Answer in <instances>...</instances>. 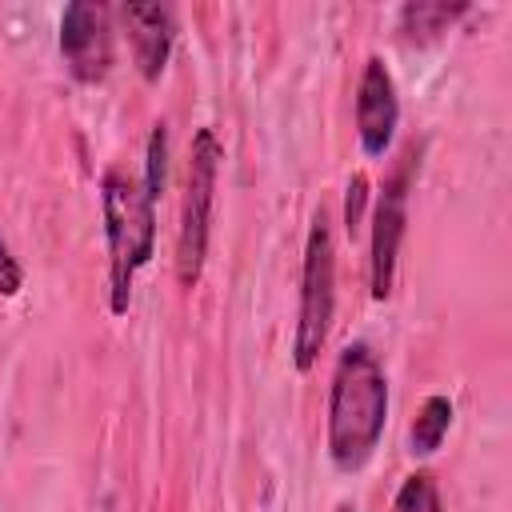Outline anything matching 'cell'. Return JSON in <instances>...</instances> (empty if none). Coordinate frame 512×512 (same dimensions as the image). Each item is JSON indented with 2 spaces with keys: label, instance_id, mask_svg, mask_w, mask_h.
I'll use <instances>...</instances> for the list:
<instances>
[{
  "label": "cell",
  "instance_id": "8fae6325",
  "mask_svg": "<svg viewBox=\"0 0 512 512\" xmlns=\"http://www.w3.org/2000/svg\"><path fill=\"white\" fill-rule=\"evenodd\" d=\"M164 184H168V124L156 120V124H152V136H148V152H144L140 192H144L152 204H160Z\"/></svg>",
  "mask_w": 512,
  "mask_h": 512
},
{
  "label": "cell",
  "instance_id": "5b68a950",
  "mask_svg": "<svg viewBox=\"0 0 512 512\" xmlns=\"http://www.w3.org/2000/svg\"><path fill=\"white\" fill-rule=\"evenodd\" d=\"M408 224V156L404 164L388 176L376 208H372V244H368V288L372 300H388L396 284V260H400V240Z\"/></svg>",
  "mask_w": 512,
  "mask_h": 512
},
{
  "label": "cell",
  "instance_id": "9c48e42d",
  "mask_svg": "<svg viewBox=\"0 0 512 512\" xmlns=\"http://www.w3.org/2000/svg\"><path fill=\"white\" fill-rule=\"evenodd\" d=\"M448 428H452V400L440 396V392H432L420 404V412H416V420L408 428V452L412 456H432L444 444Z\"/></svg>",
  "mask_w": 512,
  "mask_h": 512
},
{
  "label": "cell",
  "instance_id": "7a4b0ae2",
  "mask_svg": "<svg viewBox=\"0 0 512 512\" xmlns=\"http://www.w3.org/2000/svg\"><path fill=\"white\" fill-rule=\"evenodd\" d=\"M104 236H108V308L124 316L132 304V280L156 252V204L140 192V180H128L120 168H108L100 180Z\"/></svg>",
  "mask_w": 512,
  "mask_h": 512
},
{
  "label": "cell",
  "instance_id": "4fadbf2b",
  "mask_svg": "<svg viewBox=\"0 0 512 512\" xmlns=\"http://www.w3.org/2000/svg\"><path fill=\"white\" fill-rule=\"evenodd\" d=\"M364 200H368V176L352 172L348 176V192H344V232L356 236L364 224Z\"/></svg>",
  "mask_w": 512,
  "mask_h": 512
},
{
  "label": "cell",
  "instance_id": "9a60e30c",
  "mask_svg": "<svg viewBox=\"0 0 512 512\" xmlns=\"http://www.w3.org/2000/svg\"><path fill=\"white\" fill-rule=\"evenodd\" d=\"M332 512H356V508H352V504H336Z\"/></svg>",
  "mask_w": 512,
  "mask_h": 512
},
{
  "label": "cell",
  "instance_id": "6da1fadb",
  "mask_svg": "<svg viewBox=\"0 0 512 512\" xmlns=\"http://www.w3.org/2000/svg\"><path fill=\"white\" fill-rule=\"evenodd\" d=\"M388 428V376L368 344H344L328 384V460L340 472H360Z\"/></svg>",
  "mask_w": 512,
  "mask_h": 512
},
{
  "label": "cell",
  "instance_id": "5bb4252c",
  "mask_svg": "<svg viewBox=\"0 0 512 512\" xmlns=\"http://www.w3.org/2000/svg\"><path fill=\"white\" fill-rule=\"evenodd\" d=\"M20 288H24V268H20V260L12 256V248L0 232V296H16Z\"/></svg>",
  "mask_w": 512,
  "mask_h": 512
},
{
  "label": "cell",
  "instance_id": "3957f363",
  "mask_svg": "<svg viewBox=\"0 0 512 512\" xmlns=\"http://www.w3.org/2000/svg\"><path fill=\"white\" fill-rule=\"evenodd\" d=\"M336 312V240L328 212L316 208L304 240V268H300V308H296V332H292V364L308 372L328 340Z\"/></svg>",
  "mask_w": 512,
  "mask_h": 512
},
{
  "label": "cell",
  "instance_id": "30bf717a",
  "mask_svg": "<svg viewBox=\"0 0 512 512\" xmlns=\"http://www.w3.org/2000/svg\"><path fill=\"white\" fill-rule=\"evenodd\" d=\"M464 12H468L464 4H456V8H448V4H404L400 8V24H404V32L412 40H428L436 32H448V24L460 20Z\"/></svg>",
  "mask_w": 512,
  "mask_h": 512
},
{
  "label": "cell",
  "instance_id": "ba28073f",
  "mask_svg": "<svg viewBox=\"0 0 512 512\" xmlns=\"http://www.w3.org/2000/svg\"><path fill=\"white\" fill-rule=\"evenodd\" d=\"M120 16L128 24V40H132L140 76L148 84H156L168 68L172 44H176V12L168 4H124Z\"/></svg>",
  "mask_w": 512,
  "mask_h": 512
},
{
  "label": "cell",
  "instance_id": "52a82bcc",
  "mask_svg": "<svg viewBox=\"0 0 512 512\" xmlns=\"http://www.w3.org/2000/svg\"><path fill=\"white\" fill-rule=\"evenodd\" d=\"M400 124V100H396V80L388 72V64L380 56L364 60L360 84H356V136H360V152L380 160L392 148Z\"/></svg>",
  "mask_w": 512,
  "mask_h": 512
},
{
  "label": "cell",
  "instance_id": "8992f818",
  "mask_svg": "<svg viewBox=\"0 0 512 512\" xmlns=\"http://www.w3.org/2000/svg\"><path fill=\"white\" fill-rule=\"evenodd\" d=\"M60 56L72 80L100 84L112 68V24L108 8L92 0H72L60 16Z\"/></svg>",
  "mask_w": 512,
  "mask_h": 512
},
{
  "label": "cell",
  "instance_id": "277c9868",
  "mask_svg": "<svg viewBox=\"0 0 512 512\" xmlns=\"http://www.w3.org/2000/svg\"><path fill=\"white\" fill-rule=\"evenodd\" d=\"M220 160H224V148H220L216 132L212 128H196V136L188 144V176H184L180 236H176V280L184 288H196L200 284V272H204Z\"/></svg>",
  "mask_w": 512,
  "mask_h": 512
},
{
  "label": "cell",
  "instance_id": "7c38bea8",
  "mask_svg": "<svg viewBox=\"0 0 512 512\" xmlns=\"http://www.w3.org/2000/svg\"><path fill=\"white\" fill-rule=\"evenodd\" d=\"M392 512H444V500H440V488H436L432 472L416 468L412 476H404L400 488H396Z\"/></svg>",
  "mask_w": 512,
  "mask_h": 512
}]
</instances>
